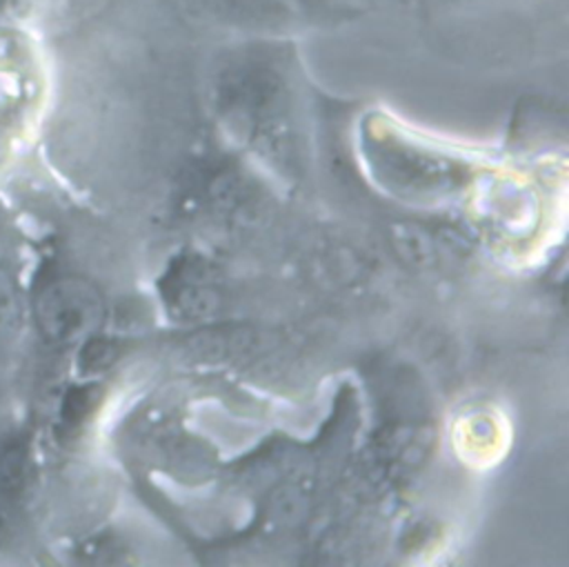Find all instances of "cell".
Returning <instances> with one entry per match:
<instances>
[{
	"mask_svg": "<svg viewBox=\"0 0 569 567\" xmlns=\"http://www.w3.org/2000/svg\"><path fill=\"white\" fill-rule=\"evenodd\" d=\"M24 478V451L22 445H9L0 458V485L7 491H16Z\"/></svg>",
	"mask_w": 569,
	"mask_h": 567,
	"instance_id": "obj_2",
	"label": "cell"
},
{
	"mask_svg": "<svg viewBox=\"0 0 569 567\" xmlns=\"http://www.w3.org/2000/svg\"><path fill=\"white\" fill-rule=\"evenodd\" d=\"M18 320V291L9 278L0 269V329H9Z\"/></svg>",
	"mask_w": 569,
	"mask_h": 567,
	"instance_id": "obj_3",
	"label": "cell"
},
{
	"mask_svg": "<svg viewBox=\"0 0 569 567\" xmlns=\"http://www.w3.org/2000/svg\"><path fill=\"white\" fill-rule=\"evenodd\" d=\"M84 300L80 287L60 282L49 287L36 307L38 322L42 331L53 340L71 338L84 325Z\"/></svg>",
	"mask_w": 569,
	"mask_h": 567,
	"instance_id": "obj_1",
	"label": "cell"
}]
</instances>
